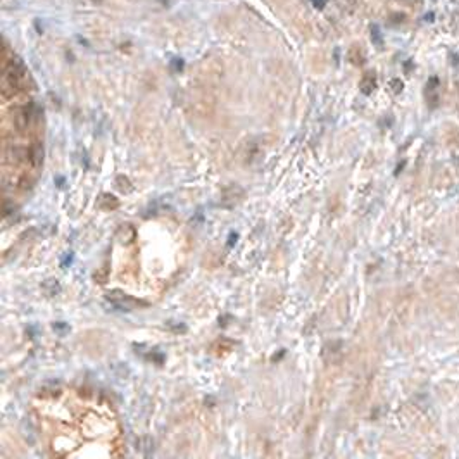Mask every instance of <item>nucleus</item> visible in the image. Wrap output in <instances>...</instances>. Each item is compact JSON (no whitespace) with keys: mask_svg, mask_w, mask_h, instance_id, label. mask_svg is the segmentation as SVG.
<instances>
[{"mask_svg":"<svg viewBox=\"0 0 459 459\" xmlns=\"http://www.w3.org/2000/svg\"><path fill=\"white\" fill-rule=\"evenodd\" d=\"M44 290H45V294H47V296H56V294H59L61 287H59V283H57L56 280H47L44 283Z\"/></svg>","mask_w":459,"mask_h":459,"instance_id":"9d476101","label":"nucleus"},{"mask_svg":"<svg viewBox=\"0 0 459 459\" xmlns=\"http://www.w3.org/2000/svg\"><path fill=\"white\" fill-rule=\"evenodd\" d=\"M243 197V190L238 187V185H231V187L225 188L221 195V205L223 207H233L237 202L242 200Z\"/></svg>","mask_w":459,"mask_h":459,"instance_id":"20e7f679","label":"nucleus"},{"mask_svg":"<svg viewBox=\"0 0 459 459\" xmlns=\"http://www.w3.org/2000/svg\"><path fill=\"white\" fill-rule=\"evenodd\" d=\"M168 328H170L171 331H175V333H185V331H187V326L182 325V323L175 325V321H168Z\"/></svg>","mask_w":459,"mask_h":459,"instance_id":"f8f14e48","label":"nucleus"},{"mask_svg":"<svg viewBox=\"0 0 459 459\" xmlns=\"http://www.w3.org/2000/svg\"><path fill=\"white\" fill-rule=\"evenodd\" d=\"M392 87H394V92L397 94V92H401L402 83H401V81H397V79H394V81H392Z\"/></svg>","mask_w":459,"mask_h":459,"instance_id":"2eb2a0df","label":"nucleus"},{"mask_svg":"<svg viewBox=\"0 0 459 459\" xmlns=\"http://www.w3.org/2000/svg\"><path fill=\"white\" fill-rule=\"evenodd\" d=\"M117 235L121 237V242H124V243H130V242H133L135 240V228L132 225H124V226H121L119 230H117Z\"/></svg>","mask_w":459,"mask_h":459,"instance_id":"6e6552de","label":"nucleus"},{"mask_svg":"<svg viewBox=\"0 0 459 459\" xmlns=\"http://www.w3.org/2000/svg\"><path fill=\"white\" fill-rule=\"evenodd\" d=\"M41 161H44V147H41L40 142H33L28 147V162L33 168H38Z\"/></svg>","mask_w":459,"mask_h":459,"instance_id":"39448f33","label":"nucleus"},{"mask_svg":"<svg viewBox=\"0 0 459 459\" xmlns=\"http://www.w3.org/2000/svg\"><path fill=\"white\" fill-rule=\"evenodd\" d=\"M99 207L104 211H114L119 207V200L116 199L114 195H107V193H102L99 197Z\"/></svg>","mask_w":459,"mask_h":459,"instance_id":"423d86ee","label":"nucleus"},{"mask_svg":"<svg viewBox=\"0 0 459 459\" xmlns=\"http://www.w3.org/2000/svg\"><path fill=\"white\" fill-rule=\"evenodd\" d=\"M116 187L119 188L121 192H124V193L133 192L132 183L128 182V178H126V176H117V178H116Z\"/></svg>","mask_w":459,"mask_h":459,"instance_id":"1a4fd4ad","label":"nucleus"},{"mask_svg":"<svg viewBox=\"0 0 459 459\" xmlns=\"http://www.w3.org/2000/svg\"><path fill=\"white\" fill-rule=\"evenodd\" d=\"M26 76H28V71L26 66L23 64V61L16 56H11V61L4 64V74H2L4 97H11L18 94L19 90H23Z\"/></svg>","mask_w":459,"mask_h":459,"instance_id":"f257e3e1","label":"nucleus"},{"mask_svg":"<svg viewBox=\"0 0 459 459\" xmlns=\"http://www.w3.org/2000/svg\"><path fill=\"white\" fill-rule=\"evenodd\" d=\"M107 299L111 302H114L117 307H123V309H126V311L133 309V307H138V306H142V307L147 306V302L138 301V299H132L123 292H117V290H112L111 294H107Z\"/></svg>","mask_w":459,"mask_h":459,"instance_id":"7ed1b4c3","label":"nucleus"},{"mask_svg":"<svg viewBox=\"0 0 459 459\" xmlns=\"http://www.w3.org/2000/svg\"><path fill=\"white\" fill-rule=\"evenodd\" d=\"M374 87H377V79H374L373 73H368L363 79H361V92H363L364 95L371 94V92L374 90Z\"/></svg>","mask_w":459,"mask_h":459,"instance_id":"0eeeda50","label":"nucleus"},{"mask_svg":"<svg viewBox=\"0 0 459 459\" xmlns=\"http://www.w3.org/2000/svg\"><path fill=\"white\" fill-rule=\"evenodd\" d=\"M326 2L328 0H311V4H313L316 9H323V7L326 6Z\"/></svg>","mask_w":459,"mask_h":459,"instance_id":"4468645a","label":"nucleus"},{"mask_svg":"<svg viewBox=\"0 0 459 459\" xmlns=\"http://www.w3.org/2000/svg\"><path fill=\"white\" fill-rule=\"evenodd\" d=\"M33 183H35V180L28 178V176H21V180H19V190H23V192L29 190V188L33 187Z\"/></svg>","mask_w":459,"mask_h":459,"instance_id":"9b49d317","label":"nucleus"},{"mask_svg":"<svg viewBox=\"0 0 459 459\" xmlns=\"http://www.w3.org/2000/svg\"><path fill=\"white\" fill-rule=\"evenodd\" d=\"M54 330L59 331V333H64V331L69 330V326L64 325V323H62V321H59V323H56V325H54Z\"/></svg>","mask_w":459,"mask_h":459,"instance_id":"ddd939ff","label":"nucleus"},{"mask_svg":"<svg viewBox=\"0 0 459 459\" xmlns=\"http://www.w3.org/2000/svg\"><path fill=\"white\" fill-rule=\"evenodd\" d=\"M36 117H38V107H36L35 104H28V105L19 107L14 114L16 130H18V132H26Z\"/></svg>","mask_w":459,"mask_h":459,"instance_id":"f03ea898","label":"nucleus"}]
</instances>
